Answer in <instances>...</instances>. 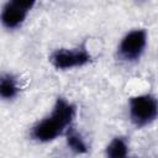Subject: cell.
<instances>
[{
  "label": "cell",
  "instance_id": "6da1fadb",
  "mask_svg": "<svg viewBox=\"0 0 158 158\" xmlns=\"http://www.w3.org/2000/svg\"><path fill=\"white\" fill-rule=\"evenodd\" d=\"M77 114L78 109L73 101L64 96H58L51 111L30 127L28 138L38 144L54 142L59 137H63L68 128L74 125Z\"/></svg>",
  "mask_w": 158,
  "mask_h": 158
},
{
  "label": "cell",
  "instance_id": "7a4b0ae2",
  "mask_svg": "<svg viewBox=\"0 0 158 158\" xmlns=\"http://www.w3.org/2000/svg\"><path fill=\"white\" fill-rule=\"evenodd\" d=\"M127 116L130 123L143 130L158 120V96L152 93H141L128 98Z\"/></svg>",
  "mask_w": 158,
  "mask_h": 158
},
{
  "label": "cell",
  "instance_id": "3957f363",
  "mask_svg": "<svg viewBox=\"0 0 158 158\" xmlns=\"http://www.w3.org/2000/svg\"><path fill=\"white\" fill-rule=\"evenodd\" d=\"M148 31L143 27H136L127 31L116 46V60L123 64L138 63L148 46Z\"/></svg>",
  "mask_w": 158,
  "mask_h": 158
},
{
  "label": "cell",
  "instance_id": "277c9868",
  "mask_svg": "<svg viewBox=\"0 0 158 158\" xmlns=\"http://www.w3.org/2000/svg\"><path fill=\"white\" fill-rule=\"evenodd\" d=\"M49 64L59 72L83 68L94 62V57L89 48L84 44L77 47H60L51 52L48 57Z\"/></svg>",
  "mask_w": 158,
  "mask_h": 158
},
{
  "label": "cell",
  "instance_id": "5b68a950",
  "mask_svg": "<svg viewBox=\"0 0 158 158\" xmlns=\"http://www.w3.org/2000/svg\"><path fill=\"white\" fill-rule=\"evenodd\" d=\"M28 14L30 12L25 11L23 9L19 7L17 5L7 0L2 5L1 14H0V21H1L2 28L6 30L7 32L20 30L25 25Z\"/></svg>",
  "mask_w": 158,
  "mask_h": 158
},
{
  "label": "cell",
  "instance_id": "8992f818",
  "mask_svg": "<svg viewBox=\"0 0 158 158\" xmlns=\"http://www.w3.org/2000/svg\"><path fill=\"white\" fill-rule=\"evenodd\" d=\"M21 94L19 78L11 72H2L0 75V99L4 102L15 101Z\"/></svg>",
  "mask_w": 158,
  "mask_h": 158
},
{
  "label": "cell",
  "instance_id": "52a82bcc",
  "mask_svg": "<svg viewBox=\"0 0 158 158\" xmlns=\"http://www.w3.org/2000/svg\"><path fill=\"white\" fill-rule=\"evenodd\" d=\"M131 144L126 136L116 135L105 146L104 154L107 158H126L130 156Z\"/></svg>",
  "mask_w": 158,
  "mask_h": 158
},
{
  "label": "cell",
  "instance_id": "ba28073f",
  "mask_svg": "<svg viewBox=\"0 0 158 158\" xmlns=\"http://www.w3.org/2000/svg\"><path fill=\"white\" fill-rule=\"evenodd\" d=\"M64 141L67 148L74 153V154H86L89 152V143L86 142L85 137L74 127L68 128V131L64 133Z\"/></svg>",
  "mask_w": 158,
  "mask_h": 158
},
{
  "label": "cell",
  "instance_id": "9c48e42d",
  "mask_svg": "<svg viewBox=\"0 0 158 158\" xmlns=\"http://www.w3.org/2000/svg\"><path fill=\"white\" fill-rule=\"evenodd\" d=\"M10 1L14 2L15 5H17L19 7L23 9L27 12H30L38 2V0H10Z\"/></svg>",
  "mask_w": 158,
  "mask_h": 158
}]
</instances>
